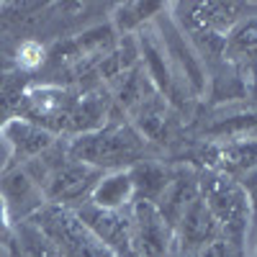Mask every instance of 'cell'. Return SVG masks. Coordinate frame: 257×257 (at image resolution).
<instances>
[{
    "label": "cell",
    "mask_w": 257,
    "mask_h": 257,
    "mask_svg": "<svg viewBox=\"0 0 257 257\" xmlns=\"http://www.w3.org/2000/svg\"><path fill=\"white\" fill-rule=\"evenodd\" d=\"M134 201H137V188H134L132 170L103 173L88 198V203L103 211H128Z\"/></svg>",
    "instance_id": "13"
},
{
    "label": "cell",
    "mask_w": 257,
    "mask_h": 257,
    "mask_svg": "<svg viewBox=\"0 0 257 257\" xmlns=\"http://www.w3.org/2000/svg\"><path fill=\"white\" fill-rule=\"evenodd\" d=\"M175 234L180 239L183 252L196 254L201 249H206L208 244H213L216 239H221L219 226L213 221L211 211L206 208V203L201 201V196H196L180 213V219L175 224Z\"/></svg>",
    "instance_id": "10"
},
{
    "label": "cell",
    "mask_w": 257,
    "mask_h": 257,
    "mask_svg": "<svg viewBox=\"0 0 257 257\" xmlns=\"http://www.w3.org/2000/svg\"><path fill=\"white\" fill-rule=\"evenodd\" d=\"M254 257H257V239H254Z\"/></svg>",
    "instance_id": "22"
},
{
    "label": "cell",
    "mask_w": 257,
    "mask_h": 257,
    "mask_svg": "<svg viewBox=\"0 0 257 257\" xmlns=\"http://www.w3.org/2000/svg\"><path fill=\"white\" fill-rule=\"evenodd\" d=\"M67 157L82 162L98 173L128 170L144 160V139L132 123L105 121L90 134H80L67 144Z\"/></svg>",
    "instance_id": "1"
},
{
    "label": "cell",
    "mask_w": 257,
    "mask_h": 257,
    "mask_svg": "<svg viewBox=\"0 0 257 257\" xmlns=\"http://www.w3.org/2000/svg\"><path fill=\"white\" fill-rule=\"evenodd\" d=\"M0 196L6 198L13 221H29L39 208L47 206L44 190L26 167H11L0 178Z\"/></svg>",
    "instance_id": "9"
},
{
    "label": "cell",
    "mask_w": 257,
    "mask_h": 257,
    "mask_svg": "<svg viewBox=\"0 0 257 257\" xmlns=\"http://www.w3.org/2000/svg\"><path fill=\"white\" fill-rule=\"evenodd\" d=\"M167 11L165 3H152V0H137V3H123L116 8V16H113V26L121 36H132V34H139L144 29V24L149 21H157L162 13Z\"/></svg>",
    "instance_id": "16"
},
{
    "label": "cell",
    "mask_w": 257,
    "mask_h": 257,
    "mask_svg": "<svg viewBox=\"0 0 257 257\" xmlns=\"http://www.w3.org/2000/svg\"><path fill=\"white\" fill-rule=\"evenodd\" d=\"M239 185L244 190V198H247V211H249V226H247V239L254 242L257 239V170L242 175Z\"/></svg>",
    "instance_id": "18"
},
{
    "label": "cell",
    "mask_w": 257,
    "mask_h": 257,
    "mask_svg": "<svg viewBox=\"0 0 257 257\" xmlns=\"http://www.w3.org/2000/svg\"><path fill=\"white\" fill-rule=\"evenodd\" d=\"M0 142L8 147V170H11V167H24L36 157L47 155L54 147V134L36 126L34 121H26L24 116H18L3 123Z\"/></svg>",
    "instance_id": "8"
},
{
    "label": "cell",
    "mask_w": 257,
    "mask_h": 257,
    "mask_svg": "<svg viewBox=\"0 0 257 257\" xmlns=\"http://www.w3.org/2000/svg\"><path fill=\"white\" fill-rule=\"evenodd\" d=\"M132 216V249L134 257H170L175 229L167 224L160 208L149 201H134Z\"/></svg>",
    "instance_id": "5"
},
{
    "label": "cell",
    "mask_w": 257,
    "mask_h": 257,
    "mask_svg": "<svg viewBox=\"0 0 257 257\" xmlns=\"http://www.w3.org/2000/svg\"><path fill=\"white\" fill-rule=\"evenodd\" d=\"M221 52L226 62L239 70V75H257V16L242 18L226 34Z\"/></svg>",
    "instance_id": "12"
},
{
    "label": "cell",
    "mask_w": 257,
    "mask_h": 257,
    "mask_svg": "<svg viewBox=\"0 0 257 257\" xmlns=\"http://www.w3.org/2000/svg\"><path fill=\"white\" fill-rule=\"evenodd\" d=\"M183 257H201V254H198V252H196V254H190V252H183Z\"/></svg>",
    "instance_id": "21"
},
{
    "label": "cell",
    "mask_w": 257,
    "mask_h": 257,
    "mask_svg": "<svg viewBox=\"0 0 257 257\" xmlns=\"http://www.w3.org/2000/svg\"><path fill=\"white\" fill-rule=\"evenodd\" d=\"M132 170V178H134V188H137V201H149L155 203L165 196L167 185L173 183V175L162 170L160 165H152V162H137Z\"/></svg>",
    "instance_id": "15"
},
{
    "label": "cell",
    "mask_w": 257,
    "mask_h": 257,
    "mask_svg": "<svg viewBox=\"0 0 257 257\" xmlns=\"http://www.w3.org/2000/svg\"><path fill=\"white\" fill-rule=\"evenodd\" d=\"M77 219L113 257H134L132 249V216L128 211H103L93 203L75 208Z\"/></svg>",
    "instance_id": "6"
},
{
    "label": "cell",
    "mask_w": 257,
    "mask_h": 257,
    "mask_svg": "<svg viewBox=\"0 0 257 257\" xmlns=\"http://www.w3.org/2000/svg\"><path fill=\"white\" fill-rule=\"evenodd\" d=\"M155 31L160 36L162 52L173 67L178 82L183 85V90L190 98H203L208 90V75H206V64L201 59V54L196 52L193 41L185 36V31L180 29V24L173 16H160Z\"/></svg>",
    "instance_id": "4"
},
{
    "label": "cell",
    "mask_w": 257,
    "mask_h": 257,
    "mask_svg": "<svg viewBox=\"0 0 257 257\" xmlns=\"http://www.w3.org/2000/svg\"><path fill=\"white\" fill-rule=\"evenodd\" d=\"M13 242H18V244H16L18 257H62V254L54 249V244H52L31 221H24V224L18 226Z\"/></svg>",
    "instance_id": "17"
},
{
    "label": "cell",
    "mask_w": 257,
    "mask_h": 257,
    "mask_svg": "<svg viewBox=\"0 0 257 257\" xmlns=\"http://www.w3.org/2000/svg\"><path fill=\"white\" fill-rule=\"evenodd\" d=\"M54 244L62 257H113L93 234L85 229L72 208L47 203L29 219Z\"/></svg>",
    "instance_id": "3"
},
{
    "label": "cell",
    "mask_w": 257,
    "mask_h": 257,
    "mask_svg": "<svg viewBox=\"0 0 257 257\" xmlns=\"http://www.w3.org/2000/svg\"><path fill=\"white\" fill-rule=\"evenodd\" d=\"M198 196L211 211L221 239L242 252V242H247L249 211H247V198L239 180L208 170L198 178Z\"/></svg>",
    "instance_id": "2"
},
{
    "label": "cell",
    "mask_w": 257,
    "mask_h": 257,
    "mask_svg": "<svg viewBox=\"0 0 257 257\" xmlns=\"http://www.w3.org/2000/svg\"><path fill=\"white\" fill-rule=\"evenodd\" d=\"M137 47H139V62H142V70L149 77V82L155 85V90L165 98V103L170 105H180L183 98L188 95L183 90V85L178 82L173 67L162 52L160 44V36L155 29H142L137 34Z\"/></svg>",
    "instance_id": "7"
},
{
    "label": "cell",
    "mask_w": 257,
    "mask_h": 257,
    "mask_svg": "<svg viewBox=\"0 0 257 257\" xmlns=\"http://www.w3.org/2000/svg\"><path fill=\"white\" fill-rule=\"evenodd\" d=\"M13 237H16V234H13V219H11V211H8L6 198L0 196V244L13 249Z\"/></svg>",
    "instance_id": "20"
},
{
    "label": "cell",
    "mask_w": 257,
    "mask_h": 257,
    "mask_svg": "<svg viewBox=\"0 0 257 257\" xmlns=\"http://www.w3.org/2000/svg\"><path fill=\"white\" fill-rule=\"evenodd\" d=\"M44 62V47L39 41H24L18 47V64L26 70H36L39 64Z\"/></svg>",
    "instance_id": "19"
},
{
    "label": "cell",
    "mask_w": 257,
    "mask_h": 257,
    "mask_svg": "<svg viewBox=\"0 0 257 257\" xmlns=\"http://www.w3.org/2000/svg\"><path fill=\"white\" fill-rule=\"evenodd\" d=\"M203 134L213 144H224V142H242V139H257V111H234L216 116L206 128Z\"/></svg>",
    "instance_id": "14"
},
{
    "label": "cell",
    "mask_w": 257,
    "mask_h": 257,
    "mask_svg": "<svg viewBox=\"0 0 257 257\" xmlns=\"http://www.w3.org/2000/svg\"><path fill=\"white\" fill-rule=\"evenodd\" d=\"M208 157H211L208 160V170L239 180L242 175L257 170V139L213 144Z\"/></svg>",
    "instance_id": "11"
}]
</instances>
